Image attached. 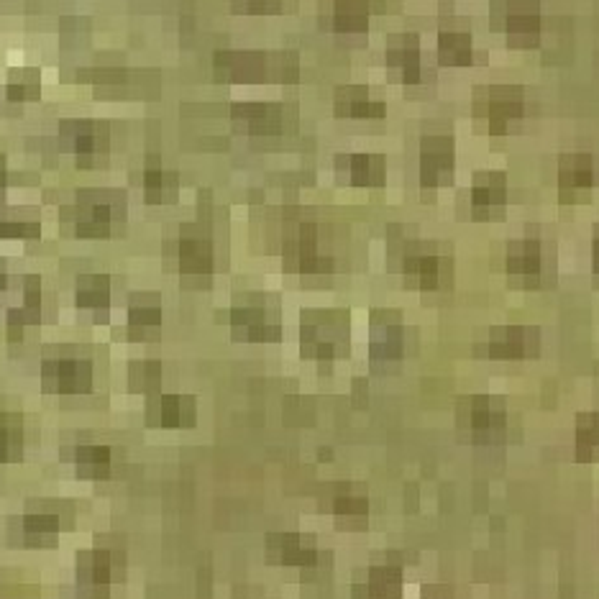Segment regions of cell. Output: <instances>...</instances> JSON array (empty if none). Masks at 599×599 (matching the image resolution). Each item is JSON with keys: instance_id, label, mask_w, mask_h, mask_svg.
I'll use <instances>...</instances> for the list:
<instances>
[{"instance_id": "6da1fadb", "label": "cell", "mask_w": 599, "mask_h": 599, "mask_svg": "<svg viewBox=\"0 0 599 599\" xmlns=\"http://www.w3.org/2000/svg\"><path fill=\"white\" fill-rule=\"evenodd\" d=\"M216 75L228 82H295V54L218 52Z\"/></svg>"}, {"instance_id": "7a4b0ae2", "label": "cell", "mask_w": 599, "mask_h": 599, "mask_svg": "<svg viewBox=\"0 0 599 599\" xmlns=\"http://www.w3.org/2000/svg\"><path fill=\"white\" fill-rule=\"evenodd\" d=\"M118 210H123V195L85 190L77 195L72 208H64V218L75 226L80 239H108Z\"/></svg>"}, {"instance_id": "3957f363", "label": "cell", "mask_w": 599, "mask_h": 599, "mask_svg": "<svg viewBox=\"0 0 599 599\" xmlns=\"http://www.w3.org/2000/svg\"><path fill=\"white\" fill-rule=\"evenodd\" d=\"M456 423L459 431L479 446L500 443L507 436V410L502 400L495 397L477 395L461 400L456 408Z\"/></svg>"}, {"instance_id": "277c9868", "label": "cell", "mask_w": 599, "mask_h": 599, "mask_svg": "<svg viewBox=\"0 0 599 599\" xmlns=\"http://www.w3.org/2000/svg\"><path fill=\"white\" fill-rule=\"evenodd\" d=\"M303 356L331 361L349 346V326L341 313H308L303 318Z\"/></svg>"}, {"instance_id": "5b68a950", "label": "cell", "mask_w": 599, "mask_h": 599, "mask_svg": "<svg viewBox=\"0 0 599 599\" xmlns=\"http://www.w3.org/2000/svg\"><path fill=\"white\" fill-rule=\"evenodd\" d=\"M285 264L290 272L300 274H328L333 259L318 251V228L310 221L292 223L285 239Z\"/></svg>"}, {"instance_id": "8992f818", "label": "cell", "mask_w": 599, "mask_h": 599, "mask_svg": "<svg viewBox=\"0 0 599 599\" xmlns=\"http://www.w3.org/2000/svg\"><path fill=\"white\" fill-rule=\"evenodd\" d=\"M64 146L77 157V167H95L100 157L108 152V126L100 121H64L59 126Z\"/></svg>"}, {"instance_id": "52a82bcc", "label": "cell", "mask_w": 599, "mask_h": 599, "mask_svg": "<svg viewBox=\"0 0 599 599\" xmlns=\"http://www.w3.org/2000/svg\"><path fill=\"white\" fill-rule=\"evenodd\" d=\"M44 390L57 395H88L93 390V364L88 359H47L41 364Z\"/></svg>"}, {"instance_id": "ba28073f", "label": "cell", "mask_w": 599, "mask_h": 599, "mask_svg": "<svg viewBox=\"0 0 599 599\" xmlns=\"http://www.w3.org/2000/svg\"><path fill=\"white\" fill-rule=\"evenodd\" d=\"M116 556L108 548H90L77 556V587L82 597L105 599L113 582V564Z\"/></svg>"}, {"instance_id": "9c48e42d", "label": "cell", "mask_w": 599, "mask_h": 599, "mask_svg": "<svg viewBox=\"0 0 599 599\" xmlns=\"http://www.w3.org/2000/svg\"><path fill=\"white\" fill-rule=\"evenodd\" d=\"M231 328L236 341H249V344L280 341V323L272 318V313L262 303L236 305L231 310Z\"/></svg>"}, {"instance_id": "30bf717a", "label": "cell", "mask_w": 599, "mask_h": 599, "mask_svg": "<svg viewBox=\"0 0 599 599\" xmlns=\"http://www.w3.org/2000/svg\"><path fill=\"white\" fill-rule=\"evenodd\" d=\"M177 264L182 277L187 280H203L213 272V244L200 228L185 226L177 241Z\"/></svg>"}, {"instance_id": "8fae6325", "label": "cell", "mask_w": 599, "mask_h": 599, "mask_svg": "<svg viewBox=\"0 0 599 599\" xmlns=\"http://www.w3.org/2000/svg\"><path fill=\"white\" fill-rule=\"evenodd\" d=\"M474 111L489 123L492 134H502L507 123L518 121L523 113V95L518 88H489L479 93Z\"/></svg>"}, {"instance_id": "7c38bea8", "label": "cell", "mask_w": 599, "mask_h": 599, "mask_svg": "<svg viewBox=\"0 0 599 599\" xmlns=\"http://www.w3.org/2000/svg\"><path fill=\"white\" fill-rule=\"evenodd\" d=\"M267 561L269 564L313 569V566H318L320 553L315 548L313 536H303V533H272V536H267Z\"/></svg>"}, {"instance_id": "4fadbf2b", "label": "cell", "mask_w": 599, "mask_h": 599, "mask_svg": "<svg viewBox=\"0 0 599 599\" xmlns=\"http://www.w3.org/2000/svg\"><path fill=\"white\" fill-rule=\"evenodd\" d=\"M198 408L190 395H154L146 405V425L152 428H192Z\"/></svg>"}, {"instance_id": "5bb4252c", "label": "cell", "mask_w": 599, "mask_h": 599, "mask_svg": "<svg viewBox=\"0 0 599 599\" xmlns=\"http://www.w3.org/2000/svg\"><path fill=\"white\" fill-rule=\"evenodd\" d=\"M538 349H541V336L536 328L525 326L497 328L484 344V351L492 359H528V356H536Z\"/></svg>"}, {"instance_id": "9a60e30c", "label": "cell", "mask_w": 599, "mask_h": 599, "mask_svg": "<svg viewBox=\"0 0 599 599\" xmlns=\"http://www.w3.org/2000/svg\"><path fill=\"white\" fill-rule=\"evenodd\" d=\"M231 118L236 128L251 136H274L285 128V111L274 103H236Z\"/></svg>"}, {"instance_id": "2e32d148", "label": "cell", "mask_w": 599, "mask_h": 599, "mask_svg": "<svg viewBox=\"0 0 599 599\" xmlns=\"http://www.w3.org/2000/svg\"><path fill=\"white\" fill-rule=\"evenodd\" d=\"M454 175V144L448 136H431L420 152V182L423 187L446 185Z\"/></svg>"}, {"instance_id": "e0dca14e", "label": "cell", "mask_w": 599, "mask_h": 599, "mask_svg": "<svg viewBox=\"0 0 599 599\" xmlns=\"http://www.w3.org/2000/svg\"><path fill=\"white\" fill-rule=\"evenodd\" d=\"M451 264L433 251H410L405 256V277L420 290H438L448 282Z\"/></svg>"}, {"instance_id": "ac0fdd59", "label": "cell", "mask_w": 599, "mask_h": 599, "mask_svg": "<svg viewBox=\"0 0 599 599\" xmlns=\"http://www.w3.org/2000/svg\"><path fill=\"white\" fill-rule=\"evenodd\" d=\"M402 356V326L397 315L377 313L372 323V359L390 364Z\"/></svg>"}, {"instance_id": "d6986e66", "label": "cell", "mask_w": 599, "mask_h": 599, "mask_svg": "<svg viewBox=\"0 0 599 599\" xmlns=\"http://www.w3.org/2000/svg\"><path fill=\"white\" fill-rule=\"evenodd\" d=\"M507 272L512 280L523 282L525 287L538 285L541 277V244L533 239L515 241L507 251Z\"/></svg>"}, {"instance_id": "ffe728a7", "label": "cell", "mask_w": 599, "mask_h": 599, "mask_svg": "<svg viewBox=\"0 0 599 599\" xmlns=\"http://www.w3.org/2000/svg\"><path fill=\"white\" fill-rule=\"evenodd\" d=\"M41 320V282L39 277H26L24 308L8 310V341L16 344L24 336L26 326H36Z\"/></svg>"}, {"instance_id": "44dd1931", "label": "cell", "mask_w": 599, "mask_h": 599, "mask_svg": "<svg viewBox=\"0 0 599 599\" xmlns=\"http://www.w3.org/2000/svg\"><path fill=\"white\" fill-rule=\"evenodd\" d=\"M505 205V177L497 172H484L477 177L472 190V208L477 218H492Z\"/></svg>"}, {"instance_id": "7402d4cb", "label": "cell", "mask_w": 599, "mask_h": 599, "mask_svg": "<svg viewBox=\"0 0 599 599\" xmlns=\"http://www.w3.org/2000/svg\"><path fill=\"white\" fill-rule=\"evenodd\" d=\"M384 113L382 100L369 98L367 88H341L336 93L338 118H384Z\"/></svg>"}, {"instance_id": "603a6c76", "label": "cell", "mask_w": 599, "mask_h": 599, "mask_svg": "<svg viewBox=\"0 0 599 599\" xmlns=\"http://www.w3.org/2000/svg\"><path fill=\"white\" fill-rule=\"evenodd\" d=\"M338 169L349 172V182L356 187H379L384 182V159L374 154H351L338 157Z\"/></svg>"}, {"instance_id": "cb8c5ba5", "label": "cell", "mask_w": 599, "mask_h": 599, "mask_svg": "<svg viewBox=\"0 0 599 599\" xmlns=\"http://www.w3.org/2000/svg\"><path fill=\"white\" fill-rule=\"evenodd\" d=\"M390 67L402 75V82H418L420 77V52L418 36H392L387 49Z\"/></svg>"}, {"instance_id": "d4e9b609", "label": "cell", "mask_w": 599, "mask_h": 599, "mask_svg": "<svg viewBox=\"0 0 599 599\" xmlns=\"http://www.w3.org/2000/svg\"><path fill=\"white\" fill-rule=\"evenodd\" d=\"M177 190H180V182H177L175 172H164L157 164V159H149L144 172V195L146 203L152 205H167L177 200Z\"/></svg>"}, {"instance_id": "484cf974", "label": "cell", "mask_w": 599, "mask_h": 599, "mask_svg": "<svg viewBox=\"0 0 599 599\" xmlns=\"http://www.w3.org/2000/svg\"><path fill=\"white\" fill-rule=\"evenodd\" d=\"M559 185L564 195H576L594 185V162L587 154H571L564 157L559 172Z\"/></svg>"}, {"instance_id": "4316f807", "label": "cell", "mask_w": 599, "mask_h": 599, "mask_svg": "<svg viewBox=\"0 0 599 599\" xmlns=\"http://www.w3.org/2000/svg\"><path fill=\"white\" fill-rule=\"evenodd\" d=\"M356 594L367 599H397L402 594V571L397 566H374L364 587H356Z\"/></svg>"}, {"instance_id": "83f0119b", "label": "cell", "mask_w": 599, "mask_h": 599, "mask_svg": "<svg viewBox=\"0 0 599 599\" xmlns=\"http://www.w3.org/2000/svg\"><path fill=\"white\" fill-rule=\"evenodd\" d=\"M111 305V280L105 274H82L77 280V308L108 310Z\"/></svg>"}, {"instance_id": "f1b7e54d", "label": "cell", "mask_w": 599, "mask_h": 599, "mask_svg": "<svg viewBox=\"0 0 599 599\" xmlns=\"http://www.w3.org/2000/svg\"><path fill=\"white\" fill-rule=\"evenodd\" d=\"M538 29H541V18H538L536 6H530V3H520L507 16L510 39L520 44V47H530L538 39Z\"/></svg>"}, {"instance_id": "f546056e", "label": "cell", "mask_w": 599, "mask_h": 599, "mask_svg": "<svg viewBox=\"0 0 599 599\" xmlns=\"http://www.w3.org/2000/svg\"><path fill=\"white\" fill-rule=\"evenodd\" d=\"M369 24V0H336L333 29L338 34H361Z\"/></svg>"}, {"instance_id": "4dcf8cb0", "label": "cell", "mask_w": 599, "mask_h": 599, "mask_svg": "<svg viewBox=\"0 0 599 599\" xmlns=\"http://www.w3.org/2000/svg\"><path fill=\"white\" fill-rule=\"evenodd\" d=\"M162 328V308L154 300H134L128 308V331L134 338H149Z\"/></svg>"}, {"instance_id": "1f68e13d", "label": "cell", "mask_w": 599, "mask_h": 599, "mask_svg": "<svg viewBox=\"0 0 599 599\" xmlns=\"http://www.w3.org/2000/svg\"><path fill=\"white\" fill-rule=\"evenodd\" d=\"M24 454V423L21 415L0 413V464H11Z\"/></svg>"}, {"instance_id": "d6a6232c", "label": "cell", "mask_w": 599, "mask_h": 599, "mask_svg": "<svg viewBox=\"0 0 599 599\" xmlns=\"http://www.w3.org/2000/svg\"><path fill=\"white\" fill-rule=\"evenodd\" d=\"M77 472L85 479L111 477V448L108 446H80L75 451Z\"/></svg>"}, {"instance_id": "836d02e7", "label": "cell", "mask_w": 599, "mask_h": 599, "mask_svg": "<svg viewBox=\"0 0 599 599\" xmlns=\"http://www.w3.org/2000/svg\"><path fill=\"white\" fill-rule=\"evenodd\" d=\"M331 510L336 518L364 520L369 515L367 492H361V489L351 487V484H346V487H338L336 495H333Z\"/></svg>"}, {"instance_id": "e575fe53", "label": "cell", "mask_w": 599, "mask_h": 599, "mask_svg": "<svg viewBox=\"0 0 599 599\" xmlns=\"http://www.w3.org/2000/svg\"><path fill=\"white\" fill-rule=\"evenodd\" d=\"M576 459H599V413H584L576 420Z\"/></svg>"}, {"instance_id": "d590c367", "label": "cell", "mask_w": 599, "mask_h": 599, "mask_svg": "<svg viewBox=\"0 0 599 599\" xmlns=\"http://www.w3.org/2000/svg\"><path fill=\"white\" fill-rule=\"evenodd\" d=\"M128 384H131V392L157 395L162 387V364L159 361H134L128 369Z\"/></svg>"}, {"instance_id": "8d00e7d4", "label": "cell", "mask_w": 599, "mask_h": 599, "mask_svg": "<svg viewBox=\"0 0 599 599\" xmlns=\"http://www.w3.org/2000/svg\"><path fill=\"white\" fill-rule=\"evenodd\" d=\"M41 93V80L39 70H13L8 77V100L11 103H26V100H36Z\"/></svg>"}, {"instance_id": "74e56055", "label": "cell", "mask_w": 599, "mask_h": 599, "mask_svg": "<svg viewBox=\"0 0 599 599\" xmlns=\"http://www.w3.org/2000/svg\"><path fill=\"white\" fill-rule=\"evenodd\" d=\"M21 530L29 546H49L52 536L59 533V518L57 515H26L21 520Z\"/></svg>"}, {"instance_id": "f35d334b", "label": "cell", "mask_w": 599, "mask_h": 599, "mask_svg": "<svg viewBox=\"0 0 599 599\" xmlns=\"http://www.w3.org/2000/svg\"><path fill=\"white\" fill-rule=\"evenodd\" d=\"M438 57L443 64H469L472 62V41L466 34H441Z\"/></svg>"}, {"instance_id": "ab89813d", "label": "cell", "mask_w": 599, "mask_h": 599, "mask_svg": "<svg viewBox=\"0 0 599 599\" xmlns=\"http://www.w3.org/2000/svg\"><path fill=\"white\" fill-rule=\"evenodd\" d=\"M128 77L126 70L121 67H95V70H80L77 80L80 82H95V85H123Z\"/></svg>"}, {"instance_id": "60d3db41", "label": "cell", "mask_w": 599, "mask_h": 599, "mask_svg": "<svg viewBox=\"0 0 599 599\" xmlns=\"http://www.w3.org/2000/svg\"><path fill=\"white\" fill-rule=\"evenodd\" d=\"M39 233L34 221H0V239H39Z\"/></svg>"}, {"instance_id": "b9f144b4", "label": "cell", "mask_w": 599, "mask_h": 599, "mask_svg": "<svg viewBox=\"0 0 599 599\" xmlns=\"http://www.w3.org/2000/svg\"><path fill=\"white\" fill-rule=\"evenodd\" d=\"M282 8V0H246L249 13H277Z\"/></svg>"}, {"instance_id": "7bdbcfd3", "label": "cell", "mask_w": 599, "mask_h": 599, "mask_svg": "<svg viewBox=\"0 0 599 599\" xmlns=\"http://www.w3.org/2000/svg\"><path fill=\"white\" fill-rule=\"evenodd\" d=\"M3 190H6V159L0 157V198H3Z\"/></svg>"}, {"instance_id": "ee69618b", "label": "cell", "mask_w": 599, "mask_h": 599, "mask_svg": "<svg viewBox=\"0 0 599 599\" xmlns=\"http://www.w3.org/2000/svg\"><path fill=\"white\" fill-rule=\"evenodd\" d=\"M594 269L599 272V233H597V241H594Z\"/></svg>"}, {"instance_id": "f6af8a7d", "label": "cell", "mask_w": 599, "mask_h": 599, "mask_svg": "<svg viewBox=\"0 0 599 599\" xmlns=\"http://www.w3.org/2000/svg\"><path fill=\"white\" fill-rule=\"evenodd\" d=\"M320 459H323V461L331 459V451H328V448H320Z\"/></svg>"}, {"instance_id": "bcb514c9", "label": "cell", "mask_w": 599, "mask_h": 599, "mask_svg": "<svg viewBox=\"0 0 599 599\" xmlns=\"http://www.w3.org/2000/svg\"><path fill=\"white\" fill-rule=\"evenodd\" d=\"M6 282H8V280H6V274L0 272V290H6Z\"/></svg>"}]
</instances>
